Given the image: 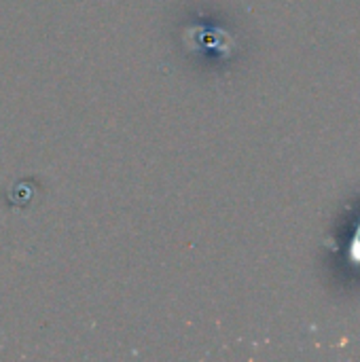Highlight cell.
<instances>
[{
    "label": "cell",
    "mask_w": 360,
    "mask_h": 362,
    "mask_svg": "<svg viewBox=\"0 0 360 362\" xmlns=\"http://www.w3.org/2000/svg\"><path fill=\"white\" fill-rule=\"evenodd\" d=\"M36 191H38V187H36V182H34L32 178H28V180H17V182L8 189L6 202H8V206H13V208H25V206L36 197Z\"/></svg>",
    "instance_id": "1"
}]
</instances>
